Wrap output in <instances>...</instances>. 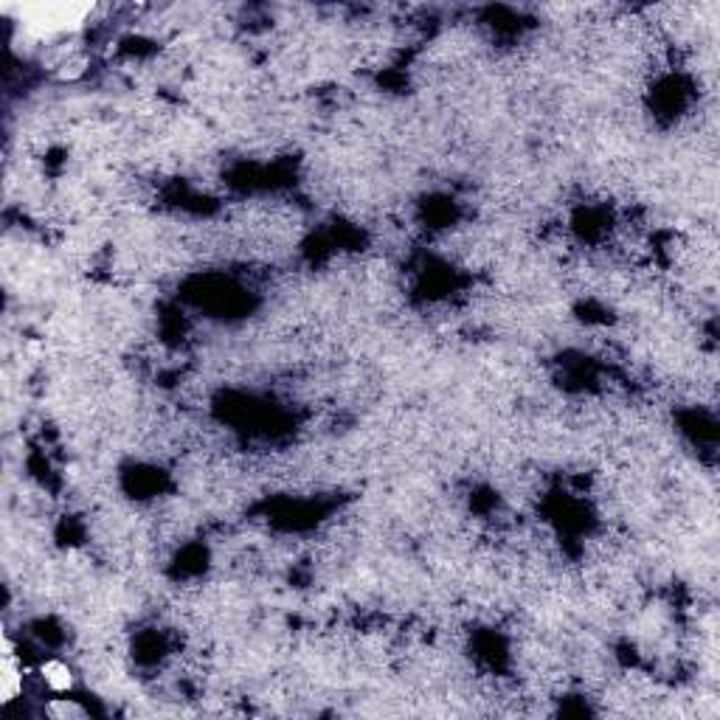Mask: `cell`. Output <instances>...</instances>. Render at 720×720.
Returning a JSON list of instances; mask_svg holds the SVG:
<instances>
[{"instance_id": "1", "label": "cell", "mask_w": 720, "mask_h": 720, "mask_svg": "<svg viewBox=\"0 0 720 720\" xmlns=\"http://www.w3.org/2000/svg\"><path fill=\"white\" fill-rule=\"evenodd\" d=\"M34 678L43 684L48 695H71V692L76 690L74 664L60 659V656H48V659L40 661Z\"/></svg>"}]
</instances>
